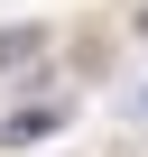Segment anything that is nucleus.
<instances>
[{"mask_svg":"<svg viewBox=\"0 0 148 157\" xmlns=\"http://www.w3.org/2000/svg\"><path fill=\"white\" fill-rule=\"evenodd\" d=\"M56 129H65V102H28V111H10V120H0V139H10V148L56 139Z\"/></svg>","mask_w":148,"mask_h":157,"instance_id":"obj_1","label":"nucleus"},{"mask_svg":"<svg viewBox=\"0 0 148 157\" xmlns=\"http://www.w3.org/2000/svg\"><path fill=\"white\" fill-rule=\"evenodd\" d=\"M37 46H46V28H37V19H19V28H0V65H28Z\"/></svg>","mask_w":148,"mask_h":157,"instance_id":"obj_2","label":"nucleus"},{"mask_svg":"<svg viewBox=\"0 0 148 157\" xmlns=\"http://www.w3.org/2000/svg\"><path fill=\"white\" fill-rule=\"evenodd\" d=\"M139 28H148V10H139Z\"/></svg>","mask_w":148,"mask_h":157,"instance_id":"obj_3","label":"nucleus"}]
</instances>
